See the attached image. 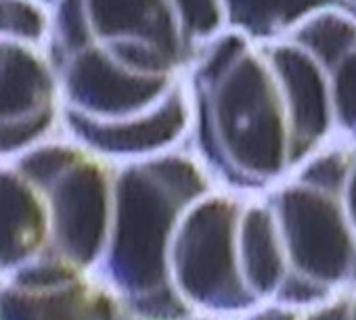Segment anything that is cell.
I'll return each instance as SVG.
<instances>
[{"mask_svg":"<svg viewBox=\"0 0 356 320\" xmlns=\"http://www.w3.org/2000/svg\"><path fill=\"white\" fill-rule=\"evenodd\" d=\"M229 0H53L63 134L109 162L187 144L189 71Z\"/></svg>","mask_w":356,"mask_h":320,"instance_id":"1","label":"cell"},{"mask_svg":"<svg viewBox=\"0 0 356 320\" xmlns=\"http://www.w3.org/2000/svg\"><path fill=\"white\" fill-rule=\"evenodd\" d=\"M187 149L216 185L258 195L339 142L321 55L291 24L273 34L229 26L189 71Z\"/></svg>","mask_w":356,"mask_h":320,"instance_id":"2","label":"cell"},{"mask_svg":"<svg viewBox=\"0 0 356 320\" xmlns=\"http://www.w3.org/2000/svg\"><path fill=\"white\" fill-rule=\"evenodd\" d=\"M281 266L277 310L302 312L356 289V144L333 142L260 193Z\"/></svg>","mask_w":356,"mask_h":320,"instance_id":"3","label":"cell"},{"mask_svg":"<svg viewBox=\"0 0 356 320\" xmlns=\"http://www.w3.org/2000/svg\"><path fill=\"white\" fill-rule=\"evenodd\" d=\"M214 178L185 146L115 164L113 208L99 274L132 320H165L161 253L181 210Z\"/></svg>","mask_w":356,"mask_h":320,"instance_id":"4","label":"cell"},{"mask_svg":"<svg viewBox=\"0 0 356 320\" xmlns=\"http://www.w3.org/2000/svg\"><path fill=\"white\" fill-rule=\"evenodd\" d=\"M63 132L51 5L0 0V159Z\"/></svg>","mask_w":356,"mask_h":320,"instance_id":"5","label":"cell"},{"mask_svg":"<svg viewBox=\"0 0 356 320\" xmlns=\"http://www.w3.org/2000/svg\"><path fill=\"white\" fill-rule=\"evenodd\" d=\"M291 26L321 55L333 86L339 142L356 144V13L343 7H318Z\"/></svg>","mask_w":356,"mask_h":320,"instance_id":"6","label":"cell"},{"mask_svg":"<svg viewBox=\"0 0 356 320\" xmlns=\"http://www.w3.org/2000/svg\"><path fill=\"white\" fill-rule=\"evenodd\" d=\"M293 320H354V318H352L346 293H339L318 305L298 312Z\"/></svg>","mask_w":356,"mask_h":320,"instance_id":"7","label":"cell"},{"mask_svg":"<svg viewBox=\"0 0 356 320\" xmlns=\"http://www.w3.org/2000/svg\"><path fill=\"white\" fill-rule=\"evenodd\" d=\"M337 3H339V7H343V9L356 13V0H337Z\"/></svg>","mask_w":356,"mask_h":320,"instance_id":"8","label":"cell"}]
</instances>
